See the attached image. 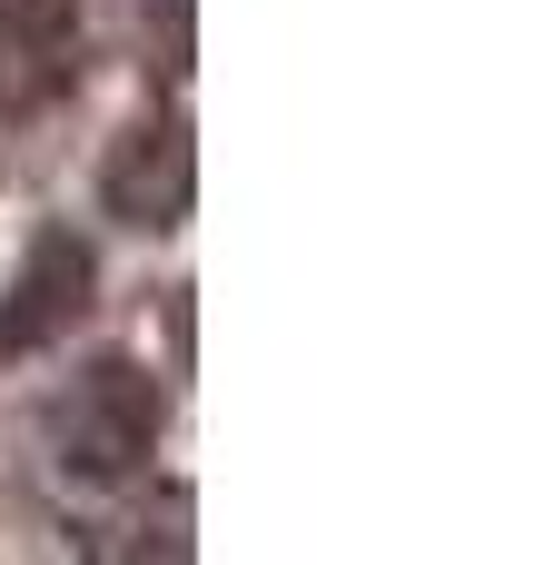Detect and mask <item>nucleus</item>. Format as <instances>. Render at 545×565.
Masks as SVG:
<instances>
[{
	"label": "nucleus",
	"instance_id": "f257e3e1",
	"mask_svg": "<svg viewBox=\"0 0 545 565\" xmlns=\"http://www.w3.org/2000/svg\"><path fill=\"white\" fill-rule=\"evenodd\" d=\"M159 377L149 367H129V358H89L70 387H60V407H50V447H60V467L79 477V487H129L139 467H149V447H159Z\"/></svg>",
	"mask_w": 545,
	"mask_h": 565
},
{
	"label": "nucleus",
	"instance_id": "f03ea898",
	"mask_svg": "<svg viewBox=\"0 0 545 565\" xmlns=\"http://www.w3.org/2000/svg\"><path fill=\"white\" fill-rule=\"evenodd\" d=\"M99 209L119 218V228H179V209H189V129L169 119V109H149V119H129L109 149H99Z\"/></svg>",
	"mask_w": 545,
	"mask_h": 565
},
{
	"label": "nucleus",
	"instance_id": "7ed1b4c3",
	"mask_svg": "<svg viewBox=\"0 0 545 565\" xmlns=\"http://www.w3.org/2000/svg\"><path fill=\"white\" fill-rule=\"evenodd\" d=\"M79 79V0H0V119L60 109Z\"/></svg>",
	"mask_w": 545,
	"mask_h": 565
},
{
	"label": "nucleus",
	"instance_id": "20e7f679",
	"mask_svg": "<svg viewBox=\"0 0 545 565\" xmlns=\"http://www.w3.org/2000/svg\"><path fill=\"white\" fill-rule=\"evenodd\" d=\"M89 298H99V258H89L70 228H50L40 258H30V268L10 278V298H0V358H30V348L70 338V328L89 318Z\"/></svg>",
	"mask_w": 545,
	"mask_h": 565
},
{
	"label": "nucleus",
	"instance_id": "39448f33",
	"mask_svg": "<svg viewBox=\"0 0 545 565\" xmlns=\"http://www.w3.org/2000/svg\"><path fill=\"white\" fill-rule=\"evenodd\" d=\"M89 565H189V516H179V497H169V487L129 497V507L109 516V536H89Z\"/></svg>",
	"mask_w": 545,
	"mask_h": 565
}]
</instances>
